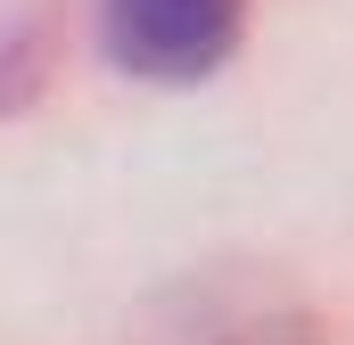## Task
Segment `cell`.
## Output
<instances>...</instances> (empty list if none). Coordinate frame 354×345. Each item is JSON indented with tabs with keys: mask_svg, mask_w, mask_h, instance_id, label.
Returning <instances> with one entry per match:
<instances>
[{
	"mask_svg": "<svg viewBox=\"0 0 354 345\" xmlns=\"http://www.w3.org/2000/svg\"><path fill=\"white\" fill-rule=\"evenodd\" d=\"M248 0H99V33L115 66L149 83H198L231 58Z\"/></svg>",
	"mask_w": 354,
	"mask_h": 345,
	"instance_id": "obj_1",
	"label": "cell"
}]
</instances>
